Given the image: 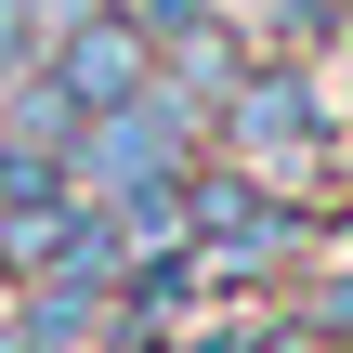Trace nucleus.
I'll return each instance as SVG.
<instances>
[{"label": "nucleus", "instance_id": "obj_1", "mask_svg": "<svg viewBox=\"0 0 353 353\" xmlns=\"http://www.w3.org/2000/svg\"><path fill=\"white\" fill-rule=\"evenodd\" d=\"M52 79H65L79 105L144 92V13H79V26H65V52H52Z\"/></svg>", "mask_w": 353, "mask_h": 353}, {"label": "nucleus", "instance_id": "obj_2", "mask_svg": "<svg viewBox=\"0 0 353 353\" xmlns=\"http://www.w3.org/2000/svg\"><path fill=\"white\" fill-rule=\"evenodd\" d=\"M26 52H39V0H0V79H13Z\"/></svg>", "mask_w": 353, "mask_h": 353}, {"label": "nucleus", "instance_id": "obj_3", "mask_svg": "<svg viewBox=\"0 0 353 353\" xmlns=\"http://www.w3.org/2000/svg\"><path fill=\"white\" fill-rule=\"evenodd\" d=\"M0 353H13V327H0Z\"/></svg>", "mask_w": 353, "mask_h": 353}]
</instances>
